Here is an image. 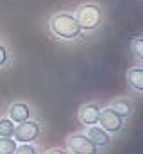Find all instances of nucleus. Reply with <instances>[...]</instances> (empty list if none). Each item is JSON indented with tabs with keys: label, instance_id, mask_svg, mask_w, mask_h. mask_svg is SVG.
<instances>
[{
	"label": "nucleus",
	"instance_id": "obj_1",
	"mask_svg": "<svg viewBox=\"0 0 143 154\" xmlns=\"http://www.w3.org/2000/svg\"><path fill=\"white\" fill-rule=\"evenodd\" d=\"M48 29L56 38L63 39V41H73L82 32L73 13H68V11H61V13L52 14V18L48 20Z\"/></svg>",
	"mask_w": 143,
	"mask_h": 154
},
{
	"label": "nucleus",
	"instance_id": "obj_11",
	"mask_svg": "<svg viewBox=\"0 0 143 154\" xmlns=\"http://www.w3.org/2000/svg\"><path fill=\"white\" fill-rule=\"evenodd\" d=\"M129 47H131V52H132L134 59H136L138 63H141L143 61V39L140 38V36L132 38L131 43H129Z\"/></svg>",
	"mask_w": 143,
	"mask_h": 154
},
{
	"label": "nucleus",
	"instance_id": "obj_3",
	"mask_svg": "<svg viewBox=\"0 0 143 154\" xmlns=\"http://www.w3.org/2000/svg\"><path fill=\"white\" fill-rule=\"evenodd\" d=\"M41 133V125L36 122V120H25V122H20L18 125H14V142L18 143H32L34 140H38Z\"/></svg>",
	"mask_w": 143,
	"mask_h": 154
},
{
	"label": "nucleus",
	"instance_id": "obj_5",
	"mask_svg": "<svg viewBox=\"0 0 143 154\" xmlns=\"http://www.w3.org/2000/svg\"><path fill=\"white\" fill-rule=\"evenodd\" d=\"M97 124H100V127H102L104 131H107L109 134L120 133V131L123 129V118L118 116L111 108L100 109V115H99V122H97Z\"/></svg>",
	"mask_w": 143,
	"mask_h": 154
},
{
	"label": "nucleus",
	"instance_id": "obj_4",
	"mask_svg": "<svg viewBox=\"0 0 143 154\" xmlns=\"http://www.w3.org/2000/svg\"><path fill=\"white\" fill-rule=\"evenodd\" d=\"M66 147L72 154H99V147L86 134H72L66 138Z\"/></svg>",
	"mask_w": 143,
	"mask_h": 154
},
{
	"label": "nucleus",
	"instance_id": "obj_10",
	"mask_svg": "<svg viewBox=\"0 0 143 154\" xmlns=\"http://www.w3.org/2000/svg\"><path fill=\"white\" fill-rule=\"evenodd\" d=\"M109 108L118 116H122V118H129V116L132 115V102L127 100V99H116V100L111 102Z\"/></svg>",
	"mask_w": 143,
	"mask_h": 154
},
{
	"label": "nucleus",
	"instance_id": "obj_16",
	"mask_svg": "<svg viewBox=\"0 0 143 154\" xmlns=\"http://www.w3.org/2000/svg\"><path fill=\"white\" fill-rule=\"evenodd\" d=\"M45 154H70V152H66V151H63V149H48Z\"/></svg>",
	"mask_w": 143,
	"mask_h": 154
},
{
	"label": "nucleus",
	"instance_id": "obj_14",
	"mask_svg": "<svg viewBox=\"0 0 143 154\" xmlns=\"http://www.w3.org/2000/svg\"><path fill=\"white\" fill-rule=\"evenodd\" d=\"M14 154H36V149L32 143H22V145H16Z\"/></svg>",
	"mask_w": 143,
	"mask_h": 154
},
{
	"label": "nucleus",
	"instance_id": "obj_9",
	"mask_svg": "<svg viewBox=\"0 0 143 154\" xmlns=\"http://www.w3.org/2000/svg\"><path fill=\"white\" fill-rule=\"evenodd\" d=\"M127 82L136 93H141L143 91V68L141 66H132L127 72Z\"/></svg>",
	"mask_w": 143,
	"mask_h": 154
},
{
	"label": "nucleus",
	"instance_id": "obj_12",
	"mask_svg": "<svg viewBox=\"0 0 143 154\" xmlns=\"http://www.w3.org/2000/svg\"><path fill=\"white\" fill-rule=\"evenodd\" d=\"M13 133H14V122L9 118H0V136L13 138Z\"/></svg>",
	"mask_w": 143,
	"mask_h": 154
},
{
	"label": "nucleus",
	"instance_id": "obj_6",
	"mask_svg": "<svg viewBox=\"0 0 143 154\" xmlns=\"http://www.w3.org/2000/svg\"><path fill=\"white\" fill-rule=\"evenodd\" d=\"M99 115H100V106L99 104H95V102H91V104H82L81 108H79V122L82 124V125H95L97 122H99Z\"/></svg>",
	"mask_w": 143,
	"mask_h": 154
},
{
	"label": "nucleus",
	"instance_id": "obj_8",
	"mask_svg": "<svg viewBox=\"0 0 143 154\" xmlns=\"http://www.w3.org/2000/svg\"><path fill=\"white\" fill-rule=\"evenodd\" d=\"M84 134H86L97 147H106V145H109V142H111L109 133L104 131L100 125H88V129H86Z\"/></svg>",
	"mask_w": 143,
	"mask_h": 154
},
{
	"label": "nucleus",
	"instance_id": "obj_15",
	"mask_svg": "<svg viewBox=\"0 0 143 154\" xmlns=\"http://www.w3.org/2000/svg\"><path fill=\"white\" fill-rule=\"evenodd\" d=\"M7 61H9V52H7V48L0 43V68H2Z\"/></svg>",
	"mask_w": 143,
	"mask_h": 154
},
{
	"label": "nucleus",
	"instance_id": "obj_7",
	"mask_svg": "<svg viewBox=\"0 0 143 154\" xmlns=\"http://www.w3.org/2000/svg\"><path fill=\"white\" fill-rule=\"evenodd\" d=\"M7 111H9V116H7V118L13 120L14 124L25 122V120L31 118V108H29V104H25V102H13Z\"/></svg>",
	"mask_w": 143,
	"mask_h": 154
},
{
	"label": "nucleus",
	"instance_id": "obj_13",
	"mask_svg": "<svg viewBox=\"0 0 143 154\" xmlns=\"http://www.w3.org/2000/svg\"><path fill=\"white\" fill-rule=\"evenodd\" d=\"M16 142L13 138H2L0 136V154H14Z\"/></svg>",
	"mask_w": 143,
	"mask_h": 154
},
{
	"label": "nucleus",
	"instance_id": "obj_2",
	"mask_svg": "<svg viewBox=\"0 0 143 154\" xmlns=\"http://www.w3.org/2000/svg\"><path fill=\"white\" fill-rule=\"evenodd\" d=\"M79 27L82 32H93L100 27L104 14H102V7L99 4H81L75 13H73Z\"/></svg>",
	"mask_w": 143,
	"mask_h": 154
}]
</instances>
